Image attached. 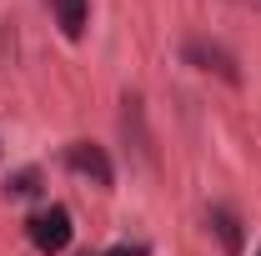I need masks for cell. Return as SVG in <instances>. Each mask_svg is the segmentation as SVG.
<instances>
[{
  "mask_svg": "<svg viewBox=\"0 0 261 256\" xmlns=\"http://www.w3.org/2000/svg\"><path fill=\"white\" fill-rule=\"evenodd\" d=\"M256 256H261V251H256Z\"/></svg>",
  "mask_w": 261,
  "mask_h": 256,
  "instance_id": "52a82bcc",
  "label": "cell"
},
{
  "mask_svg": "<svg viewBox=\"0 0 261 256\" xmlns=\"http://www.w3.org/2000/svg\"><path fill=\"white\" fill-rule=\"evenodd\" d=\"M70 236H75V226H70V211L65 206H45V211L31 216V241H35L40 256H61L70 246Z\"/></svg>",
  "mask_w": 261,
  "mask_h": 256,
  "instance_id": "6da1fadb",
  "label": "cell"
},
{
  "mask_svg": "<svg viewBox=\"0 0 261 256\" xmlns=\"http://www.w3.org/2000/svg\"><path fill=\"white\" fill-rule=\"evenodd\" d=\"M106 256H130V246H111V251H106Z\"/></svg>",
  "mask_w": 261,
  "mask_h": 256,
  "instance_id": "8992f818",
  "label": "cell"
},
{
  "mask_svg": "<svg viewBox=\"0 0 261 256\" xmlns=\"http://www.w3.org/2000/svg\"><path fill=\"white\" fill-rule=\"evenodd\" d=\"M211 226H216V236H221V246H226L231 256L241 251V221L231 216L226 206H216V211H211Z\"/></svg>",
  "mask_w": 261,
  "mask_h": 256,
  "instance_id": "5b68a950",
  "label": "cell"
},
{
  "mask_svg": "<svg viewBox=\"0 0 261 256\" xmlns=\"http://www.w3.org/2000/svg\"><path fill=\"white\" fill-rule=\"evenodd\" d=\"M56 15H61V31L75 40L86 31V15H91V0H56Z\"/></svg>",
  "mask_w": 261,
  "mask_h": 256,
  "instance_id": "277c9868",
  "label": "cell"
},
{
  "mask_svg": "<svg viewBox=\"0 0 261 256\" xmlns=\"http://www.w3.org/2000/svg\"><path fill=\"white\" fill-rule=\"evenodd\" d=\"M65 161H70V171L91 176L96 186H111V181H116V166H111V156H106L100 146H91V141H75V146L65 151Z\"/></svg>",
  "mask_w": 261,
  "mask_h": 256,
  "instance_id": "7a4b0ae2",
  "label": "cell"
},
{
  "mask_svg": "<svg viewBox=\"0 0 261 256\" xmlns=\"http://www.w3.org/2000/svg\"><path fill=\"white\" fill-rule=\"evenodd\" d=\"M186 61H191L196 70H216V75H221V81H231V86L241 81V75H236V61H231V56L221 50V45H206V40H191V45H186Z\"/></svg>",
  "mask_w": 261,
  "mask_h": 256,
  "instance_id": "3957f363",
  "label": "cell"
}]
</instances>
